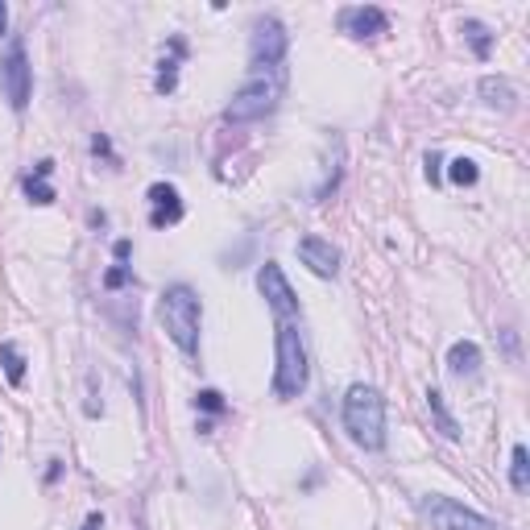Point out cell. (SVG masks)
I'll use <instances>...</instances> for the list:
<instances>
[{
	"instance_id": "9",
	"label": "cell",
	"mask_w": 530,
	"mask_h": 530,
	"mask_svg": "<svg viewBox=\"0 0 530 530\" xmlns=\"http://www.w3.org/2000/svg\"><path fill=\"white\" fill-rule=\"evenodd\" d=\"M336 25L340 34L349 37H377L389 29V12L377 9V4H349V9H340Z\"/></svg>"
},
{
	"instance_id": "17",
	"label": "cell",
	"mask_w": 530,
	"mask_h": 530,
	"mask_svg": "<svg viewBox=\"0 0 530 530\" xmlns=\"http://www.w3.org/2000/svg\"><path fill=\"white\" fill-rule=\"evenodd\" d=\"M464 37H469V46H472V54H477V59H489V54H494V34H489V25L485 21H477V17H469V21H464Z\"/></svg>"
},
{
	"instance_id": "22",
	"label": "cell",
	"mask_w": 530,
	"mask_h": 530,
	"mask_svg": "<svg viewBox=\"0 0 530 530\" xmlns=\"http://www.w3.org/2000/svg\"><path fill=\"white\" fill-rule=\"evenodd\" d=\"M124 282H129V265H121V261H116V265H112V269H108V274H104V286H108V290H121Z\"/></svg>"
},
{
	"instance_id": "18",
	"label": "cell",
	"mask_w": 530,
	"mask_h": 530,
	"mask_svg": "<svg viewBox=\"0 0 530 530\" xmlns=\"http://www.w3.org/2000/svg\"><path fill=\"white\" fill-rule=\"evenodd\" d=\"M510 485H514V494L530 489V452L522 444H514V452H510Z\"/></svg>"
},
{
	"instance_id": "2",
	"label": "cell",
	"mask_w": 530,
	"mask_h": 530,
	"mask_svg": "<svg viewBox=\"0 0 530 530\" xmlns=\"http://www.w3.org/2000/svg\"><path fill=\"white\" fill-rule=\"evenodd\" d=\"M344 431H349V439L357 447H365V452H381L386 447V398H381V389L373 386H357L344 394Z\"/></svg>"
},
{
	"instance_id": "10",
	"label": "cell",
	"mask_w": 530,
	"mask_h": 530,
	"mask_svg": "<svg viewBox=\"0 0 530 530\" xmlns=\"http://www.w3.org/2000/svg\"><path fill=\"white\" fill-rule=\"evenodd\" d=\"M145 199H149V224L154 229H174L182 220V195L174 182H154L145 191Z\"/></svg>"
},
{
	"instance_id": "4",
	"label": "cell",
	"mask_w": 530,
	"mask_h": 530,
	"mask_svg": "<svg viewBox=\"0 0 530 530\" xmlns=\"http://www.w3.org/2000/svg\"><path fill=\"white\" fill-rule=\"evenodd\" d=\"M311 381V365H307V349L294 324H277V369H274V398L290 402L299 398Z\"/></svg>"
},
{
	"instance_id": "16",
	"label": "cell",
	"mask_w": 530,
	"mask_h": 530,
	"mask_svg": "<svg viewBox=\"0 0 530 530\" xmlns=\"http://www.w3.org/2000/svg\"><path fill=\"white\" fill-rule=\"evenodd\" d=\"M427 406H431V419H435V427H439V435L444 439H460V422H456V414L447 410V402H444V394L439 389H427Z\"/></svg>"
},
{
	"instance_id": "24",
	"label": "cell",
	"mask_w": 530,
	"mask_h": 530,
	"mask_svg": "<svg viewBox=\"0 0 530 530\" xmlns=\"http://www.w3.org/2000/svg\"><path fill=\"white\" fill-rule=\"evenodd\" d=\"M439 166H444V157H439V154L431 149V154H427V179H431V187L439 182Z\"/></svg>"
},
{
	"instance_id": "7",
	"label": "cell",
	"mask_w": 530,
	"mask_h": 530,
	"mask_svg": "<svg viewBox=\"0 0 530 530\" xmlns=\"http://www.w3.org/2000/svg\"><path fill=\"white\" fill-rule=\"evenodd\" d=\"M422 514H427L431 530H497L494 518H485V514L460 506V502H452V497H444V494L422 497Z\"/></svg>"
},
{
	"instance_id": "14",
	"label": "cell",
	"mask_w": 530,
	"mask_h": 530,
	"mask_svg": "<svg viewBox=\"0 0 530 530\" xmlns=\"http://www.w3.org/2000/svg\"><path fill=\"white\" fill-rule=\"evenodd\" d=\"M481 96H485L489 108L510 112V108H514V100H518V92H514V84L502 79V75H485V79H481Z\"/></svg>"
},
{
	"instance_id": "20",
	"label": "cell",
	"mask_w": 530,
	"mask_h": 530,
	"mask_svg": "<svg viewBox=\"0 0 530 530\" xmlns=\"http://www.w3.org/2000/svg\"><path fill=\"white\" fill-rule=\"evenodd\" d=\"M447 179L456 182V187H477L481 170H477V162H472V157H456V162L447 166Z\"/></svg>"
},
{
	"instance_id": "5",
	"label": "cell",
	"mask_w": 530,
	"mask_h": 530,
	"mask_svg": "<svg viewBox=\"0 0 530 530\" xmlns=\"http://www.w3.org/2000/svg\"><path fill=\"white\" fill-rule=\"evenodd\" d=\"M0 92H4L12 112H25L29 100H34V67H29V54H25L21 37H12L9 54L0 59Z\"/></svg>"
},
{
	"instance_id": "6",
	"label": "cell",
	"mask_w": 530,
	"mask_h": 530,
	"mask_svg": "<svg viewBox=\"0 0 530 530\" xmlns=\"http://www.w3.org/2000/svg\"><path fill=\"white\" fill-rule=\"evenodd\" d=\"M286 50H290L286 25L277 21V17H257L253 37H249V62H253V71H277V67H286Z\"/></svg>"
},
{
	"instance_id": "21",
	"label": "cell",
	"mask_w": 530,
	"mask_h": 530,
	"mask_svg": "<svg viewBox=\"0 0 530 530\" xmlns=\"http://www.w3.org/2000/svg\"><path fill=\"white\" fill-rule=\"evenodd\" d=\"M195 406L207 410V414H220V410H224V394H220V389H199V394H195Z\"/></svg>"
},
{
	"instance_id": "15",
	"label": "cell",
	"mask_w": 530,
	"mask_h": 530,
	"mask_svg": "<svg viewBox=\"0 0 530 530\" xmlns=\"http://www.w3.org/2000/svg\"><path fill=\"white\" fill-rule=\"evenodd\" d=\"M182 54H187V42H182V37H170V54L162 59V67H157V92H174Z\"/></svg>"
},
{
	"instance_id": "27",
	"label": "cell",
	"mask_w": 530,
	"mask_h": 530,
	"mask_svg": "<svg viewBox=\"0 0 530 530\" xmlns=\"http://www.w3.org/2000/svg\"><path fill=\"white\" fill-rule=\"evenodd\" d=\"M9 29V9H4V0H0V34Z\"/></svg>"
},
{
	"instance_id": "3",
	"label": "cell",
	"mask_w": 530,
	"mask_h": 530,
	"mask_svg": "<svg viewBox=\"0 0 530 530\" xmlns=\"http://www.w3.org/2000/svg\"><path fill=\"white\" fill-rule=\"evenodd\" d=\"M282 87H286V67H277V71H253L232 92L229 108H224V121L253 124V121H261V116H269V112L277 108V100H282Z\"/></svg>"
},
{
	"instance_id": "8",
	"label": "cell",
	"mask_w": 530,
	"mask_h": 530,
	"mask_svg": "<svg viewBox=\"0 0 530 530\" xmlns=\"http://www.w3.org/2000/svg\"><path fill=\"white\" fill-rule=\"evenodd\" d=\"M257 290H261V299L269 302V311L277 315V324H290V319L299 315V299H294V290H290V282L277 261H265L261 269H257Z\"/></svg>"
},
{
	"instance_id": "1",
	"label": "cell",
	"mask_w": 530,
	"mask_h": 530,
	"mask_svg": "<svg viewBox=\"0 0 530 530\" xmlns=\"http://www.w3.org/2000/svg\"><path fill=\"white\" fill-rule=\"evenodd\" d=\"M157 319L166 327V336L174 340V349L182 357H199V324H204V302L187 282L162 290L157 299Z\"/></svg>"
},
{
	"instance_id": "25",
	"label": "cell",
	"mask_w": 530,
	"mask_h": 530,
	"mask_svg": "<svg viewBox=\"0 0 530 530\" xmlns=\"http://www.w3.org/2000/svg\"><path fill=\"white\" fill-rule=\"evenodd\" d=\"M129 253H132V241H116V245H112V257H116V261H129Z\"/></svg>"
},
{
	"instance_id": "19",
	"label": "cell",
	"mask_w": 530,
	"mask_h": 530,
	"mask_svg": "<svg viewBox=\"0 0 530 530\" xmlns=\"http://www.w3.org/2000/svg\"><path fill=\"white\" fill-rule=\"evenodd\" d=\"M0 369H4V377H9V386H21L25 381V357H21V349H17L12 340L0 344Z\"/></svg>"
},
{
	"instance_id": "12",
	"label": "cell",
	"mask_w": 530,
	"mask_h": 530,
	"mask_svg": "<svg viewBox=\"0 0 530 530\" xmlns=\"http://www.w3.org/2000/svg\"><path fill=\"white\" fill-rule=\"evenodd\" d=\"M481 361H485V357H481V349H477L472 340H456V344L447 349V373L460 377V381L481 373Z\"/></svg>"
},
{
	"instance_id": "23",
	"label": "cell",
	"mask_w": 530,
	"mask_h": 530,
	"mask_svg": "<svg viewBox=\"0 0 530 530\" xmlns=\"http://www.w3.org/2000/svg\"><path fill=\"white\" fill-rule=\"evenodd\" d=\"M92 154H104V157H108V162H112V166H116V154H112V141H108V137H104V132H96V137H92Z\"/></svg>"
},
{
	"instance_id": "26",
	"label": "cell",
	"mask_w": 530,
	"mask_h": 530,
	"mask_svg": "<svg viewBox=\"0 0 530 530\" xmlns=\"http://www.w3.org/2000/svg\"><path fill=\"white\" fill-rule=\"evenodd\" d=\"M96 526H104V514H87V522H84V530H96Z\"/></svg>"
},
{
	"instance_id": "11",
	"label": "cell",
	"mask_w": 530,
	"mask_h": 530,
	"mask_svg": "<svg viewBox=\"0 0 530 530\" xmlns=\"http://www.w3.org/2000/svg\"><path fill=\"white\" fill-rule=\"evenodd\" d=\"M299 261L307 265L315 277H336L340 274V249L332 241H324V237H302Z\"/></svg>"
},
{
	"instance_id": "13",
	"label": "cell",
	"mask_w": 530,
	"mask_h": 530,
	"mask_svg": "<svg viewBox=\"0 0 530 530\" xmlns=\"http://www.w3.org/2000/svg\"><path fill=\"white\" fill-rule=\"evenodd\" d=\"M50 174H54V162L42 157L34 166V174H25V195H29V204H54V187H50Z\"/></svg>"
}]
</instances>
